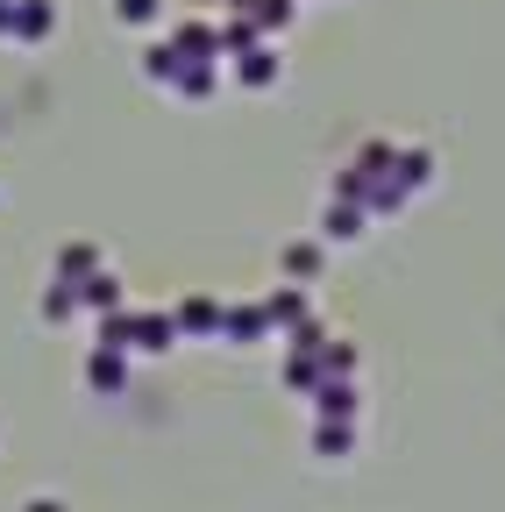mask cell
<instances>
[{
  "instance_id": "6",
  "label": "cell",
  "mask_w": 505,
  "mask_h": 512,
  "mask_svg": "<svg viewBox=\"0 0 505 512\" xmlns=\"http://www.w3.org/2000/svg\"><path fill=\"white\" fill-rule=\"evenodd\" d=\"M0 36H15V0H0Z\"/></svg>"
},
{
  "instance_id": "4",
  "label": "cell",
  "mask_w": 505,
  "mask_h": 512,
  "mask_svg": "<svg viewBox=\"0 0 505 512\" xmlns=\"http://www.w3.org/2000/svg\"><path fill=\"white\" fill-rule=\"evenodd\" d=\"M57 271H65V285L86 278V271H93V249H65V264H57Z\"/></svg>"
},
{
  "instance_id": "1",
  "label": "cell",
  "mask_w": 505,
  "mask_h": 512,
  "mask_svg": "<svg viewBox=\"0 0 505 512\" xmlns=\"http://www.w3.org/2000/svg\"><path fill=\"white\" fill-rule=\"evenodd\" d=\"M15 36L22 43H43L50 36V0H15Z\"/></svg>"
},
{
  "instance_id": "3",
  "label": "cell",
  "mask_w": 505,
  "mask_h": 512,
  "mask_svg": "<svg viewBox=\"0 0 505 512\" xmlns=\"http://www.w3.org/2000/svg\"><path fill=\"white\" fill-rule=\"evenodd\" d=\"M178 328H214V306L193 299V306H178Z\"/></svg>"
},
{
  "instance_id": "5",
  "label": "cell",
  "mask_w": 505,
  "mask_h": 512,
  "mask_svg": "<svg viewBox=\"0 0 505 512\" xmlns=\"http://www.w3.org/2000/svg\"><path fill=\"white\" fill-rule=\"evenodd\" d=\"M114 8H121V22H150V15H157V0H114Z\"/></svg>"
},
{
  "instance_id": "2",
  "label": "cell",
  "mask_w": 505,
  "mask_h": 512,
  "mask_svg": "<svg viewBox=\"0 0 505 512\" xmlns=\"http://www.w3.org/2000/svg\"><path fill=\"white\" fill-rule=\"evenodd\" d=\"M93 384H100V392H114V384H121V356H114V349L93 356Z\"/></svg>"
}]
</instances>
